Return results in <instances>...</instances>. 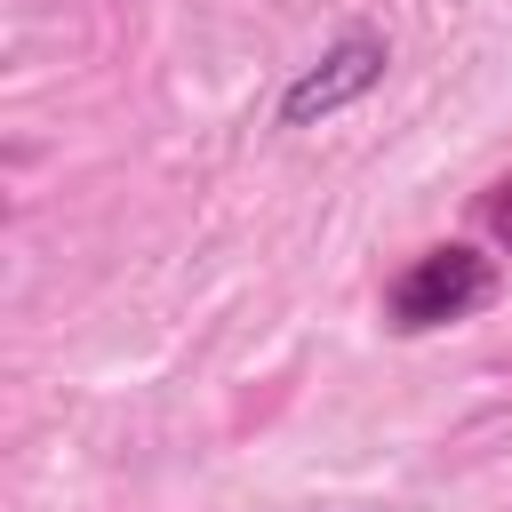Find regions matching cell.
I'll return each instance as SVG.
<instances>
[{"label": "cell", "instance_id": "6da1fadb", "mask_svg": "<svg viewBox=\"0 0 512 512\" xmlns=\"http://www.w3.org/2000/svg\"><path fill=\"white\" fill-rule=\"evenodd\" d=\"M488 296H496V256H480L472 240H440V248L408 256V272L384 288V320L400 336H432V328L472 320Z\"/></svg>", "mask_w": 512, "mask_h": 512}, {"label": "cell", "instance_id": "7a4b0ae2", "mask_svg": "<svg viewBox=\"0 0 512 512\" xmlns=\"http://www.w3.org/2000/svg\"><path fill=\"white\" fill-rule=\"evenodd\" d=\"M384 72H392V40H384V32H344V40H328V48L280 88V128H312V120L360 104L368 88H384Z\"/></svg>", "mask_w": 512, "mask_h": 512}, {"label": "cell", "instance_id": "3957f363", "mask_svg": "<svg viewBox=\"0 0 512 512\" xmlns=\"http://www.w3.org/2000/svg\"><path fill=\"white\" fill-rule=\"evenodd\" d=\"M480 224H488V232H496V240L512 248V176H504V184H496V192L480 200Z\"/></svg>", "mask_w": 512, "mask_h": 512}]
</instances>
